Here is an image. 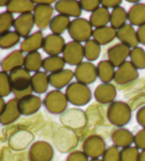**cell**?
Masks as SVG:
<instances>
[{"mask_svg": "<svg viewBox=\"0 0 145 161\" xmlns=\"http://www.w3.org/2000/svg\"><path fill=\"white\" fill-rule=\"evenodd\" d=\"M31 75L24 68H17L11 71L9 79L12 92L19 99L32 94Z\"/></svg>", "mask_w": 145, "mask_h": 161, "instance_id": "obj_1", "label": "cell"}, {"mask_svg": "<svg viewBox=\"0 0 145 161\" xmlns=\"http://www.w3.org/2000/svg\"><path fill=\"white\" fill-rule=\"evenodd\" d=\"M132 118V109L128 104L122 101L113 102L107 109V119L110 124L119 128L127 125Z\"/></svg>", "mask_w": 145, "mask_h": 161, "instance_id": "obj_2", "label": "cell"}, {"mask_svg": "<svg viewBox=\"0 0 145 161\" xmlns=\"http://www.w3.org/2000/svg\"><path fill=\"white\" fill-rule=\"evenodd\" d=\"M65 96L69 103L74 106H85L91 99V92L86 85L80 82L70 83L65 91Z\"/></svg>", "mask_w": 145, "mask_h": 161, "instance_id": "obj_3", "label": "cell"}, {"mask_svg": "<svg viewBox=\"0 0 145 161\" xmlns=\"http://www.w3.org/2000/svg\"><path fill=\"white\" fill-rule=\"evenodd\" d=\"M67 31L72 39L79 43L90 40L94 31L90 21L84 18H77L72 20Z\"/></svg>", "mask_w": 145, "mask_h": 161, "instance_id": "obj_4", "label": "cell"}, {"mask_svg": "<svg viewBox=\"0 0 145 161\" xmlns=\"http://www.w3.org/2000/svg\"><path fill=\"white\" fill-rule=\"evenodd\" d=\"M43 104L50 113L53 114H62L67 109L68 101L65 94L59 90H52L46 94Z\"/></svg>", "mask_w": 145, "mask_h": 161, "instance_id": "obj_5", "label": "cell"}, {"mask_svg": "<svg viewBox=\"0 0 145 161\" xmlns=\"http://www.w3.org/2000/svg\"><path fill=\"white\" fill-rule=\"evenodd\" d=\"M53 142L58 151L68 152L77 146V136L72 129L67 127L60 128L55 133Z\"/></svg>", "mask_w": 145, "mask_h": 161, "instance_id": "obj_6", "label": "cell"}, {"mask_svg": "<svg viewBox=\"0 0 145 161\" xmlns=\"http://www.w3.org/2000/svg\"><path fill=\"white\" fill-rule=\"evenodd\" d=\"M60 121L70 129H80L87 123V116L83 110L71 108L61 114Z\"/></svg>", "mask_w": 145, "mask_h": 161, "instance_id": "obj_7", "label": "cell"}, {"mask_svg": "<svg viewBox=\"0 0 145 161\" xmlns=\"http://www.w3.org/2000/svg\"><path fill=\"white\" fill-rule=\"evenodd\" d=\"M62 58L68 65L77 66L84 58V48L82 43L72 41L66 43L62 52Z\"/></svg>", "mask_w": 145, "mask_h": 161, "instance_id": "obj_8", "label": "cell"}, {"mask_svg": "<svg viewBox=\"0 0 145 161\" xmlns=\"http://www.w3.org/2000/svg\"><path fill=\"white\" fill-rule=\"evenodd\" d=\"M83 152L89 158H99L106 150L105 141L98 135H91L86 138L82 145Z\"/></svg>", "mask_w": 145, "mask_h": 161, "instance_id": "obj_9", "label": "cell"}, {"mask_svg": "<svg viewBox=\"0 0 145 161\" xmlns=\"http://www.w3.org/2000/svg\"><path fill=\"white\" fill-rule=\"evenodd\" d=\"M30 161H52L54 150L49 143L39 141L33 144L29 152Z\"/></svg>", "mask_w": 145, "mask_h": 161, "instance_id": "obj_10", "label": "cell"}, {"mask_svg": "<svg viewBox=\"0 0 145 161\" xmlns=\"http://www.w3.org/2000/svg\"><path fill=\"white\" fill-rule=\"evenodd\" d=\"M74 77L78 82L84 85H91L97 80V68L94 64L89 61L82 62L75 68Z\"/></svg>", "mask_w": 145, "mask_h": 161, "instance_id": "obj_11", "label": "cell"}, {"mask_svg": "<svg viewBox=\"0 0 145 161\" xmlns=\"http://www.w3.org/2000/svg\"><path fill=\"white\" fill-rule=\"evenodd\" d=\"M139 77V73L135 66L130 61L126 60L119 66L115 71L114 81L118 85H123L132 82Z\"/></svg>", "mask_w": 145, "mask_h": 161, "instance_id": "obj_12", "label": "cell"}, {"mask_svg": "<svg viewBox=\"0 0 145 161\" xmlns=\"http://www.w3.org/2000/svg\"><path fill=\"white\" fill-rule=\"evenodd\" d=\"M65 46V40L62 36L51 34L44 38L43 49L50 56H54L62 53Z\"/></svg>", "mask_w": 145, "mask_h": 161, "instance_id": "obj_13", "label": "cell"}, {"mask_svg": "<svg viewBox=\"0 0 145 161\" xmlns=\"http://www.w3.org/2000/svg\"><path fill=\"white\" fill-rule=\"evenodd\" d=\"M42 101L39 97L29 94L18 99V107L21 114L30 116L35 114L40 109Z\"/></svg>", "mask_w": 145, "mask_h": 161, "instance_id": "obj_14", "label": "cell"}, {"mask_svg": "<svg viewBox=\"0 0 145 161\" xmlns=\"http://www.w3.org/2000/svg\"><path fill=\"white\" fill-rule=\"evenodd\" d=\"M53 12L51 5L35 4L33 10L35 24L39 29H46L51 23Z\"/></svg>", "mask_w": 145, "mask_h": 161, "instance_id": "obj_15", "label": "cell"}, {"mask_svg": "<svg viewBox=\"0 0 145 161\" xmlns=\"http://www.w3.org/2000/svg\"><path fill=\"white\" fill-rule=\"evenodd\" d=\"M130 47L123 43L115 44L108 50V60L115 67L118 68L126 61L127 58L130 56Z\"/></svg>", "mask_w": 145, "mask_h": 161, "instance_id": "obj_16", "label": "cell"}, {"mask_svg": "<svg viewBox=\"0 0 145 161\" xmlns=\"http://www.w3.org/2000/svg\"><path fill=\"white\" fill-rule=\"evenodd\" d=\"M35 25L33 13H26L19 15L14 20L13 26L16 33L22 38H27Z\"/></svg>", "mask_w": 145, "mask_h": 161, "instance_id": "obj_17", "label": "cell"}, {"mask_svg": "<svg viewBox=\"0 0 145 161\" xmlns=\"http://www.w3.org/2000/svg\"><path fill=\"white\" fill-rule=\"evenodd\" d=\"M55 9L56 12L71 17L79 18L82 14V9L81 7L79 2L76 0H60L56 2L55 4Z\"/></svg>", "mask_w": 145, "mask_h": 161, "instance_id": "obj_18", "label": "cell"}, {"mask_svg": "<svg viewBox=\"0 0 145 161\" xmlns=\"http://www.w3.org/2000/svg\"><path fill=\"white\" fill-rule=\"evenodd\" d=\"M116 95V88L111 83H101L97 86L94 91L95 99L102 104H111L114 102Z\"/></svg>", "mask_w": 145, "mask_h": 161, "instance_id": "obj_19", "label": "cell"}, {"mask_svg": "<svg viewBox=\"0 0 145 161\" xmlns=\"http://www.w3.org/2000/svg\"><path fill=\"white\" fill-rule=\"evenodd\" d=\"M116 38H118L121 43L125 44L130 48L138 47L139 43L137 31L132 25L130 24H125L123 27L117 31Z\"/></svg>", "mask_w": 145, "mask_h": 161, "instance_id": "obj_20", "label": "cell"}, {"mask_svg": "<svg viewBox=\"0 0 145 161\" xmlns=\"http://www.w3.org/2000/svg\"><path fill=\"white\" fill-rule=\"evenodd\" d=\"M74 77V72L69 69H65L56 73H51L48 75L50 85L57 90L69 85V82Z\"/></svg>", "mask_w": 145, "mask_h": 161, "instance_id": "obj_21", "label": "cell"}, {"mask_svg": "<svg viewBox=\"0 0 145 161\" xmlns=\"http://www.w3.org/2000/svg\"><path fill=\"white\" fill-rule=\"evenodd\" d=\"M134 137L135 136L132 132L124 128L115 129L111 134V139L114 146L122 148L130 147L134 143Z\"/></svg>", "mask_w": 145, "mask_h": 161, "instance_id": "obj_22", "label": "cell"}, {"mask_svg": "<svg viewBox=\"0 0 145 161\" xmlns=\"http://www.w3.org/2000/svg\"><path fill=\"white\" fill-rule=\"evenodd\" d=\"M94 40L101 46L112 42L117 36V31L111 26H104L95 29L93 31Z\"/></svg>", "mask_w": 145, "mask_h": 161, "instance_id": "obj_23", "label": "cell"}, {"mask_svg": "<svg viewBox=\"0 0 145 161\" xmlns=\"http://www.w3.org/2000/svg\"><path fill=\"white\" fill-rule=\"evenodd\" d=\"M44 37L41 31H36L24 39L21 45V51L29 53L38 51L43 48Z\"/></svg>", "mask_w": 145, "mask_h": 161, "instance_id": "obj_24", "label": "cell"}, {"mask_svg": "<svg viewBox=\"0 0 145 161\" xmlns=\"http://www.w3.org/2000/svg\"><path fill=\"white\" fill-rule=\"evenodd\" d=\"M127 19L132 26H141L145 24V4L139 2L130 8Z\"/></svg>", "mask_w": 145, "mask_h": 161, "instance_id": "obj_25", "label": "cell"}, {"mask_svg": "<svg viewBox=\"0 0 145 161\" xmlns=\"http://www.w3.org/2000/svg\"><path fill=\"white\" fill-rule=\"evenodd\" d=\"M110 14L109 10L104 7H100L94 12H92L90 16V21L92 26L97 28H101L106 26L110 22Z\"/></svg>", "mask_w": 145, "mask_h": 161, "instance_id": "obj_26", "label": "cell"}, {"mask_svg": "<svg viewBox=\"0 0 145 161\" xmlns=\"http://www.w3.org/2000/svg\"><path fill=\"white\" fill-rule=\"evenodd\" d=\"M50 85L48 75L45 72L38 71L31 77V88L36 94L46 92Z\"/></svg>", "mask_w": 145, "mask_h": 161, "instance_id": "obj_27", "label": "cell"}, {"mask_svg": "<svg viewBox=\"0 0 145 161\" xmlns=\"http://www.w3.org/2000/svg\"><path fill=\"white\" fill-rule=\"evenodd\" d=\"M98 77L103 83H110L115 77V66L109 60H102L97 65Z\"/></svg>", "mask_w": 145, "mask_h": 161, "instance_id": "obj_28", "label": "cell"}, {"mask_svg": "<svg viewBox=\"0 0 145 161\" xmlns=\"http://www.w3.org/2000/svg\"><path fill=\"white\" fill-rule=\"evenodd\" d=\"M21 113L18 107V99H12L5 107L1 114V121L4 124H9L15 121Z\"/></svg>", "mask_w": 145, "mask_h": 161, "instance_id": "obj_29", "label": "cell"}, {"mask_svg": "<svg viewBox=\"0 0 145 161\" xmlns=\"http://www.w3.org/2000/svg\"><path fill=\"white\" fill-rule=\"evenodd\" d=\"M43 60L41 54L39 52L29 53L24 57V68L29 72L37 73L41 68H43Z\"/></svg>", "mask_w": 145, "mask_h": 161, "instance_id": "obj_30", "label": "cell"}, {"mask_svg": "<svg viewBox=\"0 0 145 161\" xmlns=\"http://www.w3.org/2000/svg\"><path fill=\"white\" fill-rule=\"evenodd\" d=\"M70 19L69 17L62 14H58L55 16L50 23L49 28L52 34L61 35L68 29L69 24H70Z\"/></svg>", "mask_w": 145, "mask_h": 161, "instance_id": "obj_31", "label": "cell"}, {"mask_svg": "<svg viewBox=\"0 0 145 161\" xmlns=\"http://www.w3.org/2000/svg\"><path fill=\"white\" fill-rule=\"evenodd\" d=\"M65 64L66 63L64 60L63 58L60 56V55L49 56L43 59V68L46 72L54 73L64 70Z\"/></svg>", "mask_w": 145, "mask_h": 161, "instance_id": "obj_32", "label": "cell"}, {"mask_svg": "<svg viewBox=\"0 0 145 161\" xmlns=\"http://www.w3.org/2000/svg\"><path fill=\"white\" fill-rule=\"evenodd\" d=\"M127 20V13L125 11V8L121 6L118 7L113 9L110 13V23L111 27H113L116 31L126 24Z\"/></svg>", "mask_w": 145, "mask_h": 161, "instance_id": "obj_33", "label": "cell"}, {"mask_svg": "<svg viewBox=\"0 0 145 161\" xmlns=\"http://www.w3.org/2000/svg\"><path fill=\"white\" fill-rule=\"evenodd\" d=\"M35 3L33 1H12L8 4V11L11 13H32L34 10Z\"/></svg>", "mask_w": 145, "mask_h": 161, "instance_id": "obj_34", "label": "cell"}, {"mask_svg": "<svg viewBox=\"0 0 145 161\" xmlns=\"http://www.w3.org/2000/svg\"><path fill=\"white\" fill-rule=\"evenodd\" d=\"M83 48H84V58L89 60V62L96 60L101 55V45L94 39L86 41Z\"/></svg>", "mask_w": 145, "mask_h": 161, "instance_id": "obj_35", "label": "cell"}, {"mask_svg": "<svg viewBox=\"0 0 145 161\" xmlns=\"http://www.w3.org/2000/svg\"><path fill=\"white\" fill-rule=\"evenodd\" d=\"M130 62L137 69H145V51L141 47H136L131 49Z\"/></svg>", "mask_w": 145, "mask_h": 161, "instance_id": "obj_36", "label": "cell"}, {"mask_svg": "<svg viewBox=\"0 0 145 161\" xmlns=\"http://www.w3.org/2000/svg\"><path fill=\"white\" fill-rule=\"evenodd\" d=\"M6 63H4V66L6 65L4 68H6L7 70L12 71V70L17 68H20L24 66V57L23 53L21 51H16L13 52L12 54H10L9 57L7 58Z\"/></svg>", "mask_w": 145, "mask_h": 161, "instance_id": "obj_37", "label": "cell"}, {"mask_svg": "<svg viewBox=\"0 0 145 161\" xmlns=\"http://www.w3.org/2000/svg\"><path fill=\"white\" fill-rule=\"evenodd\" d=\"M20 37L16 31H8L0 37V47L3 48H12L20 41Z\"/></svg>", "mask_w": 145, "mask_h": 161, "instance_id": "obj_38", "label": "cell"}, {"mask_svg": "<svg viewBox=\"0 0 145 161\" xmlns=\"http://www.w3.org/2000/svg\"><path fill=\"white\" fill-rule=\"evenodd\" d=\"M14 23L13 16L9 11L0 14V34H4L8 32V31Z\"/></svg>", "mask_w": 145, "mask_h": 161, "instance_id": "obj_39", "label": "cell"}, {"mask_svg": "<svg viewBox=\"0 0 145 161\" xmlns=\"http://www.w3.org/2000/svg\"><path fill=\"white\" fill-rule=\"evenodd\" d=\"M121 161H139V149L135 146L122 148L120 151Z\"/></svg>", "mask_w": 145, "mask_h": 161, "instance_id": "obj_40", "label": "cell"}, {"mask_svg": "<svg viewBox=\"0 0 145 161\" xmlns=\"http://www.w3.org/2000/svg\"><path fill=\"white\" fill-rule=\"evenodd\" d=\"M12 92L9 75L6 72L0 73V96H7Z\"/></svg>", "mask_w": 145, "mask_h": 161, "instance_id": "obj_41", "label": "cell"}, {"mask_svg": "<svg viewBox=\"0 0 145 161\" xmlns=\"http://www.w3.org/2000/svg\"><path fill=\"white\" fill-rule=\"evenodd\" d=\"M102 161H121V155L118 147L112 146L105 150L102 155Z\"/></svg>", "mask_w": 145, "mask_h": 161, "instance_id": "obj_42", "label": "cell"}, {"mask_svg": "<svg viewBox=\"0 0 145 161\" xmlns=\"http://www.w3.org/2000/svg\"><path fill=\"white\" fill-rule=\"evenodd\" d=\"M82 9L86 11V12H94L95 10H96L101 5V1L99 0H94V1H86V0H82L79 1Z\"/></svg>", "mask_w": 145, "mask_h": 161, "instance_id": "obj_43", "label": "cell"}, {"mask_svg": "<svg viewBox=\"0 0 145 161\" xmlns=\"http://www.w3.org/2000/svg\"><path fill=\"white\" fill-rule=\"evenodd\" d=\"M134 143L138 149H141L142 151L145 150V129L144 128L135 134Z\"/></svg>", "mask_w": 145, "mask_h": 161, "instance_id": "obj_44", "label": "cell"}, {"mask_svg": "<svg viewBox=\"0 0 145 161\" xmlns=\"http://www.w3.org/2000/svg\"><path fill=\"white\" fill-rule=\"evenodd\" d=\"M67 161H89V157L81 151H74L69 154Z\"/></svg>", "mask_w": 145, "mask_h": 161, "instance_id": "obj_45", "label": "cell"}, {"mask_svg": "<svg viewBox=\"0 0 145 161\" xmlns=\"http://www.w3.org/2000/svg\"><path fill=\"white\" fill-rule=\"evenodd\" d=\"M122 3L121 0H102L101 1V4L107 9H115V8L120 7Z\"/></svg>", "mask_w": 145, "mask_h": 161, "instance_id": "obj_46", "label": "cell"}, {"mask_svg": "<svg viewBox=\"0 0 145 161\" xmlns=\"http://www.w3.org/2000/svg\"><path fill=\"white\" fill-rule=\"evenodd\" d=\"M136 119L137 123L145 129V106L142 107L137 112Z\"/></svg>", "mask_w": 145, "mask_h": 161, "instance_id": "obj_47", "label": "cell"}, {"mask_svg": "<svg viewBox=\"0 0 145 161\" xmlns=\"http://www.w3.org/2000/svg\"><path fill=\"white\" fill-rule=\"evenodd\" d=\"M137 34L139 43L145 46V24L138 28L137 31Z\"/></svg>", "mask_w": 145, "mask_h": 161, "instance_id": "obj_48", "label": "cell"}, {"mask_svg": "<svg viewBox=\"0 0 145 161\" xmlns=\"http://www.w3.org/2000/svg\"><path fill=\"white\" fill-rule=\"evenodd\" d=\"M35 4H43V5H51L53 3H56V1L54 0H39V1H33Z\"/></svg>", "mask_w": 145, "mask_h": 161, "instance_id": "obj_49", "label": "cell"}, {"mask_svg": "<svg viewBox=\"0 0 145 161\" xmlns=\"http://www.w3.org/2000/svg\"><path fill=\"white\" fill-rule=\"evenodd\" d=\"M139 161H145V150L142 151L141 153H139Z\"/></svg>", "mask_w": 145, "mask_h": 161, "instance_id": "obj_50", "label": "cell"}, {"mask_svg": "<svg viewBox=\"0 0 145 161\" xmlns=\"http://www.w3.org/2000/svg\"><path fill=\"white\" fill-rule=\"evenodd\" d=\"M89 161H102V160L99 159V158H92Z\"/></svg>", "mask_w": 145, "mask_h": 161, "instance_id": "obj_51", "label": "cell"}, {"mask_svg": "<svg viewBox=\"0 0 145 161\" xmlns=\"http://www.w3.org/2000/svg\"><path fill=\"white\" fill-rule=\"evenodd\" d=\"M127 2H130V3H135V4L139 3V2H137V1H127Z\"/></svg>", "mask_w": 145, "mask_h": 161, "instance_id": "obj_52", "label": "cell"}]
</instances>
